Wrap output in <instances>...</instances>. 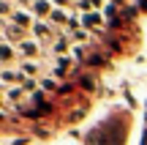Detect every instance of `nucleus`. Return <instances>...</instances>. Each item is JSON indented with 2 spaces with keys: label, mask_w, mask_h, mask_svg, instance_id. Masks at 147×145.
<instances>
[{
  "label": "nucleus",
  "mask_w": 147,
  "mask_h": 145,
  "mask_svg": "<svg viewBox=\"0 0 147 145\" xmlns=\"http://www.w3.org/2000/svg\"><path fill=\"white\" fill-rule=\"evenodd\" d=\"M11 41H25L22 38V27L19 25H14V22H5V44H11Z\"/></svg>",
  "instance_id": "1"
},
{
  "label": "nucleus",
  "mask_w": 147,
  "mask_h": 145,
  "mask_svg": "<svg viewBox=\"0 0 147 145\" xmlns=\"http://www.w3.org/2000/svg\"><path fill=\"white\" fill-rule=\"evenodd\" d=\"M33 36H36L38 41H49V38H52V27H49L47 22H36V25H33Z\"/></svg>",
  "instance_id": "2"
},
{
  "label": "nucleus",
  "mask_w": 147,
  "mask_h": 145,
  "mask_svg": "<svg viewBox=\"0 0 147 145\" xmlns=\"http://www.w3.org/2000/svg\"><path fill=\"white\" fill-rule=\"evenodd\" d=\"M52 3H49V0H36V3H33V14L36 16H52Z\"/></svg>",
  "instance_id": "3"
},
{
  "label": "nucleus",
  "mask_w": 147,
  "mask_h": 145,
  "mask_svg": "<svg viewBox=\"0 0 147 145\" xmlns=\"http://www.w3.org/2000/svg\"><path fill=\"white\" fill-rule=\"evenodd\" d=\"M19 52L25 55V58H36V55H38V44L36 41H22L19 44Z\"/></svg>",
  "instance_id": "4"
},
{
  "label": "nucleus",
  "mask_w": 147,
  "mask_h": 145,
  "mask_svg": "<svg viewBox=\"0 0 147 145\" xmlns=\"http://www.w3.org/2000/svg\"><path fill=\"white\" fill-rule=\"evenodd\" d=\"M11 22H14V25H19V27H27V25H36V22H33L30 19V14H25V11H16V14H14V19H11Z\"/></svg>",
  "instance_id": "5"
},
{
  "label": "nucleus",
  "mask_w": 147,
  "mask_h": 145,
  "mask_svg": "<svg viewBox=\"0 0 147 145\" xmlns=\"http://www.w3.org/2000/svg\"><path fill=\"white\" fill-rule=\"evenodd\" d=\"M0 60H3V66H8L11 60H14V47L5 44V41H3V47H0Z\"/></svg>",
  "instance_id": "6"
},
{
  "label": "nucleus",
  "mask_w": 147,
  "mask_h": 145,
  "mask_svg": "<svg viewBox=\"0 0 147 145\" xmlns=\"http://www.w3.org/2000/svg\"><path fill=\"white\" fill-rule=\"evenodd\" d=\"M22 96V85L19 88H5V101H16Z\"/></svg>",
  "instance_id": "7"
},
{
  "label": "nucleus",
  "mask_w": 147,
  "mask_h": 145,
  "mask_svg": "<svg viewBox=\"0 0 147 145\" xmlns=\"http://www.w3.org/2000/svg\"><path fill=\"white\" fill-rule=\"evenodd\" d=\"M55 52L63 58V52H68V38H57V41H55Z\"/></svg>",
  "instance_id": "8"
},
{
  "label": "nucleus",
  "mask_w": 147,
  "mask_h": 145,
  "mask_svg": "<svg viewBox=\"0 0 147 145\" xmlns=\"http://www.w3.org/2000/svg\"><path fill=\"white\" fill-rule=\"evenodd\" d=\"M65 19H68V14H63V8H55L52 11V22H55V25H63Z\"/></svg>",
  "instance_id": "9"
},
{
  "label": "nucleus",
  "mask_w": 147,
  "mask_h": 145,
  "mask_svg": "<svg viewBox=\"0 0 147 145\" xmlns=\"http://www.w3.org/2000/svg\"><path fill=\"white\" fill-rule=\"evenodd\" d=\"M19 71H22L25 77H30V74H36V71H38V66H36V63H22Z\"/></svg>",
  "instance_id": "10"
},
{
  "label": "nucleus",
  "mask_w": 147,
  "mask_h": 145,
  "mask_svg": "<svg viewBox=\"0 0 147 145\" xmlns=\"http://www.w3.org/2000/svg\"><path fill=\"white\" fill-rule=\"evenodd\" d=\"M0 14H3V16H11V0H0Z\"/></svg>",
  "instance_id": "11"
},
{
  "label": "nucleus",
  "mask_w": 147,
  "mask_h": 145,
  "mask_svg": "<svg viewBox=\"0 0 147 145\" xmlns=\"http://www.w3.org/2000/svg\"><path fill=\"white\" fill-rule=\"evenodd\" d=\"M95 22H98L95 14H84V25H95Z\"/></svg>",
  "instance_id": "12"
},
{
  "label": "nucleus",
  "mask_w": 147,
  "mask_h": 145,
  "mask_svg": "<svg viewBox=\"0 0 147 145\" xmlns=\"http://www.w3.org/2000/svg\"><path fill=\"white\" fill-rule=\"evenodd\" d=\"M84 36H87V33H82V30H74V36H71V38H76V41H82Z\"/></svg>",
  "instance_id": "13"
},
{
  "label": "nucleus",
  "mask_w": 147,
  "mask_h": 145,
  "mask_svg": "<svg viewBox=\"0 0 147 145\" xmlns=\"http://www.w3.org/2000/svg\"><path fill=\"white\" fill-rule=\"evenodd\" d=\"M22 88H25V91H33V88H36V82H33V80H25V85H22Z\"/></svg>",
  "instance_id": "14"
},
{
  "label": "nucleus",
  "mask_w": 147,
  "mask_h": 145,
  "mask_svg": "<svg viewBox=\"0 0 147 145\" xmlns=\"http://www.w3.org/2000/svg\"><path fill=\"white\" fill-rule=\"evenodd\" d=\"M55 3H57V5H65V3H68V0H55Z\"/></svg>",
  "instance_id": "15"
}]
</instances>
